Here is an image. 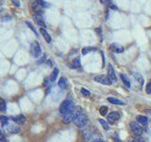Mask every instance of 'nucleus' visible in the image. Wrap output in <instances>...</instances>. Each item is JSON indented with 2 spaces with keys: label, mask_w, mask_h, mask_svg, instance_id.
I'll use <instances>...</instances> for the list:
<instances>
[{
  "label": "nucleus",
  "mask_w": 151,
  "mask_h": 142,
  "mask_svg": "<svg viewBox=\"0 0 151 142\" xmlns=\"http://www.w3.org/2000/svg\"><path fill=\"white\" fill-rule=\"evenodd\" d=\"M93 142H104L102 139H96V140H93Z\"/></svg>",
  "instance_id": "f704fd0d"
},
{
  "label": "nucleus",
  "mask_w": 151,
  "mask_h": 142,
  "mask_svg": "<svg viewBox=\"0 0 151 142\" xmlns=\"http://www.w3.org/2000/svg\"><path fill=\"white\" fill-rule=\"evenodd\" d=\"M108 77L110 78L111 83H116L117 79H116L115 71H114V68L112 67L111 64H109V66H108Z\"/></svg>",
  "instance_id": "6e6552de"
},
{
  "label": "nucleus",
  "mask_w": 151,
  "mask_h": 142,
  "mask_svg": "<svg viewBox=\"0 0 151 142\" xmlns=\"http://www.w3.org/2000/svg\"><path fill=\"white\" fill-rule=\"evenodd\" d=\"M58 74H59V69L58 68H55L52 72L51 76H50V80L51 82H55V80L58 77Z\"/></svg>",
  "instance_id": "4be33fe9"
},
{
  "label": "nucleus",
  "mask_w": 151,
  "mask_h": 142,
  "mask_svg": "<svg viewBox=\"0 0 151 142\" xmlns=\"http://www.w3.org/2000/svg\"><path fill=\"white\" fill-rule=\"evenodd\" d=\"M80 114H81L80 108H74L72 111L69 112L68 114H66V115L63 117V123H65V124H68V123L74 121L76 120V117L79 116Z\"/></svg>",
  "instance_id": "f257e3e1"
},
{
  "label": "nucleus",
  "mask_w": 151,
  "mask_h": 142,
  "mask_svg": "<svg viewBox=\"0 0 151 142\" xmlns=\"http://www.w3.org/2000/svg\"><path fill=\"white\" fill-rule=\"evenodd\" d=\"M99 122H100V124L102 125V127L105 130H109V129H110V126H109V123L107 121H105L104 120H99Z\"/></svg>",
  "instance_id": "a878e982"
},
{
  "label": "nucleus",
  "mask_w": 151,
  "mask_h": 142,
  "mask_svg": "<svg viewBox=\"0 0 151 142\" xmlns=\"http://www.w3.org/2000/svg\"><path fill=\"white\" fill-rule=\"evenodd\" d=\"M7 109V104L6 101H4L2 98H0V111L1 112H5Z\"/></svg>",
  "instance_id": "5701e85b"
},
{
  "label": "nucleus",
  "mask_w": 151,
  "mask_h": 142,
  "mask_svg": "<svg viewBox=\"0 0 151 142\" xmlns=\"http://www.w3.org/2000/svg\"><path fill=\"white\" fill-rule=\"evenodd\" d=\"M30 53L33 55V57H35V58L40 57V55L42 54V49H41V46L39 44V42L33 41L31 43V45H30Z\"/></svg>",
  "instance_id": "7ed1b4c3"
},
{
  "label": "nucleus",
  "mask_w": 151,
  "mask_h": 142,
  "mask_svg": "<svg viewBox=\"0 0 151 142\" xmlns=\"http://www.w3.org/2000/svg\"><path fill=\"white\" fill-rule=\"evenodd\" d=\"M32 9L35 12V14H41L40 12H42V6L39 3V1H35L32 4Z\"/></svg>",
  "instance_id": "ddd939ff"
},
{
  "label": "nucleus",
  "mask_w": 151,
  "mask_h": 142,
  "mask_svg": "<svg viewBox=\"0 0 151 142\" xmlns=\"http://www.w3.org/2000/svg\"><path fill=\"white\" fill-rule=\"evenodd\" d=\"M120 77H121V79H122V80H123V83H125L126 86L129 88V87H130V82H129V78H127L125 74H121V75H120Z\"/></svg>",
  "instance_id": "6ab92c4d"
},
{
  "label": "nucleus",
  "mask_w": 151,
  "mask_h": 142,
  "mask_svg": "<svg viewBox=\"0 0 151 142\" xmlns=\"http://www.w3.org/2000/svg\"><path fill=\"white\" fill-rule=\"evenodd\" d=\"M12 120L15 123H17V124H20V125L24 124V123H25L26 120H27L26 117L24 116V115H17V116L12 117Z\"/></svg>",
  "instance_id": "9b49d317"
},
{
  "label": "nucleus",
  "mask_w": 151,
  "mask_h": 142,
  "mask_svg": "<svg viewBox=\"0 0 151 142\" xmlns=\"http://www.w3.org/2000/svg\"><path fill=\"white\" fill-rule=\"evenodd\" d=\"M5 128H6V131L9 133V134H18L20 132V129L15 125H8L5 126Z\"/></svg>",
  "instance_id": "f8f14e48"
},
{
  "label": "nucleus",
  "mask_w": 151,
  "mask_h": 142,
  "mask_svg": "<svg viewBox=\"0 0 151 142\" xmlns=\"http://www.w3.org/2000/svg\"><path fill=\"white\" fill-rule=\"evenodd\" d=\"M114 141H115V142H121V141H120L119 139H118V138H116V139L114 138Z\"/></svg>",
  "instance_id": "e433bc0d"
},
{
  "label": "nucleus",
  "mask_w": 151,
  "mask_h": 142,
  "mask_svg": "<svg viewBox=\"0 0 151 142\" xmlns=\"http://www.w3.org/2000/svg\"><path fill=\"white\" fill-rule=\"evenodd\" d=\"M136 120H137V122H138V123H141V124H146V123L148 122L147 117H144V116H137Z\"/></svg>",
  "instance_id": "a211bd4d"
},
{
  "label": "nucleus",
  "mask_w": 151,
  "mask_h": 142,
  "mask_svg": "<svg viewBox=\"0 0 151 142\" xmlns=\"http://www.w3.org/2000/svg\"><path fill=\"white\" fill-rule=\"evenodd\" d=\"M81 93H82V95H84V96H89L90 95V91H88V90L85 88L81 89Z\"/></svg>",
  "instance_id": "2f4dec72"
},
{
  "label": "nucleus",
  "mask_w": 151,
  "mask_h": 142,
  "mask_svg": "<svg viewBox=\"0 0 151 142\" xmlns=\"http://www.w3.org/2000/svg\"><path fill=\"white\" fill-rule=\"evenodd\" d=\"M8 122H9V118L5 116H0V123L2 124L3 127L7 126L8 125Z\"/></svg>",
  "instance_id": "b1692460"
},
{
  "label": "nucleus",
  "mask_w": 151,
  "mask_h": 142,
  "mask_svg": "<svg viewBox=\"0 0 151 142\" xmlns=\"http://www.w3.org/2000/svg\"><path fill=\"white\" fill-rule=\"evenodd\" d=\"M40 32L42 33V37L45 38V40L47 42V43H50L51 42V36L48 34V32H47L46 30H45V28H40Z\"/></svg>",
  "instance_id": "2eb2a0df"
},
{
  "label": "nucleus",
  "mask_w": 151,
  "mask_h": 142,
  "mask_svg": "<svg viewBox=\"0 0 151 142\" xmlns=\"http://www.w3.org/2000/svg\"><path fill=\"white\" fill-rule=\"evenodd\" d=\"M75 124L77 125L78 128H83L86 126L87 122H88V117L86 115H84V114H80L79 116H78L76 117V120H74Z\"/></svg>",
  "instance_id": "20e7f679"
},
{
  "label": "nucleus",
  "mask_w": 151,
  "mask_h": 142,
  "mask_svg": "<svg viewBox=\"0 0 151 142\" xmlns=\"http://www.w3.org/2000/svg\"><path fill=\"white\" fill-rule=\"evenodd\" d=\"M94 50H96V49H94V47L87 46V47H84V49H82L81 52H82V54H83V55H87L88 53H90V52L94 51Z\"/></svg>",
  "instance_id": "412c9836"
},
{
  "label": "nucleus",
  "mask_w": 151,
  "mask_h": 142,
  "mask_svg": "<svg viewBox=\"0 0 151 142\" xmlns=\"http://www.w3.org/2000/svg\"><path fill=\"white\" fill-rule=\"evenodd\" d=\"M108 110H109V108L107 106H101L100 109H99V113H100V115H102V116H106L108 113Z\"/></svg>",
  "instance_id": "393cba45"
},
{
  "label": "nucleus",
  "mask_w": 151,
  "mask_h": 142,
  "mask_svg": "<svg viewBox=\"0 0 151 142\" xmlns=\"http://www.w3.org/2000/svg\"><path fill=\"white\" fill-rule=\"evenodd\" d=\"M26 24H27V25L28 26V28H31V30H33V32H34V33H35V34H36V35L38 36V33H37L36 30H35V28H34V27H33V26H32V24H31L30 22H28V21H27V22H26Z\"/></svg>",
  "instance_id": "bb28decb"
},
{
  "label": "nucleus",
  "mask_w": 151,
  "mask_h": 142,
  "mask_svg": "<svg viewBox=\"0 0 151 142\" xmlns=\"http://www.w3.org/2000/svg\"><path fill=\"white\" fill-rule=\"evenodd\" d=\"M133 142H145V141H144L143 138H141L140 136H137L135 138V140H133Z\"/></svg>",
  "instance_id": "473e14b6"
},
{
  "label": "nucleus",
  "mask_w": 151,
  "mask_h": 142,
  "mask_svg": "<svg viewBox=\"0 0 151 142\" xmlns=\"http://www.w3.org/2000/svg\"><path fill=\"white\" fill-rule=\"evenodd\" d=\"M58 85L61 89H66V87H67V80H66L64 77H61L59 80Z\"/></svg>",
  "instance_id": "f3484780"
},
{
  "label": "nucleus",
  "mask_w": 151,
  "mask_h": 142,
  "mask_svg": "<svg viewBox=\"0 0 151 142\" xmlns=\"http://www.w3.org/2000/svg\"><path fill=\"white\" fill-rule=\"evenodd\" d=\"M39 3L41 4L42 8H48V7L50 6L49 3H47V2H45V1H42V0H39Z\"/></svg>",
  "instance_id": "cd10ccee"
},
{
  "label": "nucleus",
  "mask_w": 151,
  "mask_h": 142,
  "mask_svg": "<svg viewBox=\"0 0 151 142\" xmlns=\"http://www.w3.org/2000/svg\"><path fill=\"white\" fill-rule=\"evenodd\" d=\"M120 118V114L117 112H111L108 115V121L111 124H113L115 121H117Z\"/></svg>",
  "instance_id": "1a4fd4ad"
},
{
  "label": "nucleus",
  "mask_w": 151,
  "mask_h": 142,
  "mask_svg": "<svg viewBox=\"0 0 151 142\" xmlns=\"http://www.w3.org/2000/svg\"><path fill=\"white\" fill-rule=\"evenodd\" d=\"M74 108L75 107H74L73 102L71 101H68V99H65V101H63L60 105V113L61 115L65 116L66 114H68L69 112L72 111Z\"/></svg>",
  "instance_id": "f03ea898"
},
{
  "label": "nucleus",
  "mask_w": 151,
  "mask_h": 142,
  "mask_svg": "<svg viewBox=\"0 0 151 142\" xmlns=\"http://www.w3.org/2000/svg\"><path fill=\"white\" fill-rule=\"evenodd\" d=\"M33 19H34V21L36 22L37 25L40 26L42 28H46L45 20H44V18H42V16L41 15V14H34V15H33Z\"/></svg>",
  "instance_id": "0eeeda50"
},
{
  "label": "nucleus",
  "mask_w": 151,
  "mask_h": 142,
  "mask_svg": "<svg viewBox=\"0 0 151 142\" xmlns=\"http://www.w3.org/2000/svg\"><path fill=\"white\" fill-rule=\"evenodd\" d=\"M45 60H46V56H45V55H44V56H42L39 61L37 62V64H42Z\"/></svg>",
  "instance_id": "7c9ffc66"
},
{
  "label": "nucleus",
  "mask_w": 151,
  "mask_h": 142,
  "mask_svg": "<svg viewBox=\"0 0 151 142\" xmlns=\"http://www.w3.org/2000/svg\"><path fill=\"white\" fill-rule=\"evenodd\" d=\"M94 80L97 82V83H100L102 84H105V85H111V84L110 78H109L108 76H106V75L96 76V77H94Z\"/></svg>",
  "instance_id": "423d86ee"
},
{
  "label": "nucleus",
  "mask_w": 151,
  "mask_h": 142,
  "mask_svg": "<svg viewBox=\"0 0 151 142\" xmlns=\"http://www.w3.org/2000/svg\"><path fill=\"white\" fill-rule=\"evenodd\" d=\"M72 68H78L80 67V59L79 58H76L72 62V65H71Z\"/></svg>",
  "instance_id": "aec40b11"
},
{
  "label": "nucleus",
  "mask_w": 151,
  "mask_h": 142,
  "mask_svg": "<svg viewBox=\"0 0 151 142\" xmlns=\"http://www.w3.org/2000/svg\"><path fill=\"white\" fill-rule=\"evenodd\" d=\"M146 113H147L148 114V115L151 117V110H147V111H146Z\"/></svg>",
  "instance_id": "c9c22d12"
},
{
  "label": "nucleus",
  "mask_w": 151,
  "mask_h": 142,
  "mask_svg": "<svg viewBox=\"0 0 151 142\" xmlns=\"http://www.w3.org/2000/svg\"><path fill=\"white\" fill-rule=\"evenodd\" d=\"M110 49L114 52V53H122V52L125 51V49L122 46L118 45V44H111L110 46Z\"/></svg>",
  "instance_id": "9d476101"
},
{
  "label": "nucleus",
  "mask_w": 151,
  "mask_h": 142,
  "mask_svg": "<svg viewBox=\"0 0 151 142\" xmlns=\"http://www.w3.org/2000/svg\"><path fill=\"white\" fill-rule=\"evenodd\" d=\"M0 142H7L6 137H5L4 134H3L1 131H0Z\"/></svg>",
  "instance_id": "c85d7f7f"
},
{
  "label": "nucleus",
  "mask_w": 151,
  "mask_h": 142,
  "mask_svg": "<svg viewBox=\"0 0 151 142\" xmlns=\"http://www.w3.org/2000/svg\"><path fill=\"white\" fill-rule=\"evenodd\" d=\"M12 3H13V5H14V6H17V7H19V6H20V2H19V1H14V0H13V1H12Z\"/></svg>",
  "instance_id": "72a5a7b5"
},
{
  "label": "nucleus",
  "mask_w": 151,
  "mask_h": 142,
  "mask_svg": "<svg viewBox=\"0 0 151 142\" xmlns=\"http://www.w3.org/2000/svg\"><path fill=\"white\" fill-rule=\"evenodd\" d=\"M133 76H134V78H135V80H137V82L141 84V86H143L144 83H145V80H144L143 76H142V74L139 73V72H134Z\"/></svg>",
  "instance_id": "4468645a"
},
{
  "label": "nucleus",
  "mask_w": 151,
  "mask_h": 142,
  "mask_svg": "<svg viewBox=\"0 0 151 142\" xmlns=\"http://www.w3.org/2000/svg\"><path fill=\"white\" fill-rule=\"evenodd\" d=\"M130 128H131L132 133H133L136 136H141L142 134H143V128L138 124V122H136V121L130 122Z\"/></svg>",
  "instance_id": "39448f33"
},
{
  "label": "nucleus",
  "mask_w": 151,
  "mask_h": 142,
  "mask_svg": "<svg viewBox=\"0 0 151 142\" xmlns=\"http://www.w3.org/2000/svg\"><path fill=\"white\" fill-rule=\"evenodd\" d=\"M146 92L151 94V80H149V83H147V85H146Z\"/></svg>",
  "instance_id": "c756f323"
},
{
  "label": "nucleus",
  "mask_w": 151,
  "mask_h": 142,
  "mask_svg": "<svg viewBox=\"0 0 151 142\" xmlns=\"http://www.w3.org/2000/svg\"><path fill=\"white\" fill-rule=\"evenodd\" d=\"M108 101H110L111 103L112 104H117V105H124L125 104V101H120V99H115V98H108Z\"/></svg>",
  "instance_id": "dca6fc26"
}]
</instances>
